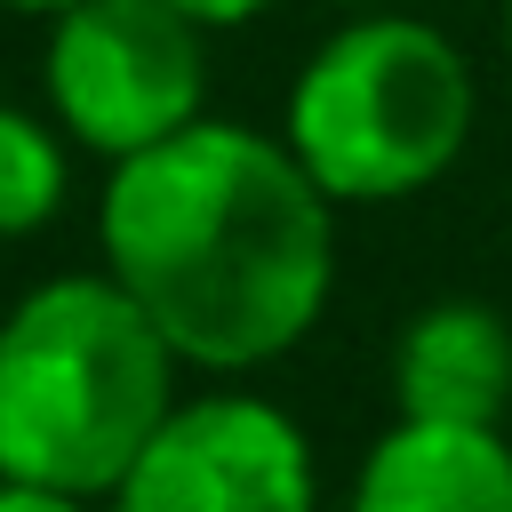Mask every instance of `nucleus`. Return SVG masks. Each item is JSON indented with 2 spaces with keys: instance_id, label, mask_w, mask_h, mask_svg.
<instances>
[{
  "instance_id": "ddd939ff",
  "label": "nucleus",
  "mask_w": 512,
  "mask_h": 512,
  "mask_svg": "<svg viewBox=\"0 0 512 512\" xmlns=\"http://www.w3.org/2000/svg\"><path fill=\"white\" fill-rule=\"evenodd\" d=\"M504 48H512V0H504Z\"/></svg>"
},
{
  "instance_id": "9b49d317",
  "label": "nucleus",
  "mask_w": 512,
  "mask_h": 512,
  "mask_svg": "<svg viewBox=\"0 0 512 512\" xmlns=\"http://www.w3.org/2000/svg\"><path fill=\"white\" fill-rule=\"evenodd\" d=\"M0 8H8V16H32V24H48V16H56V8H72V0H0Z\"/></svg>"
},
{
  "instance_id": "f257e3e1",
  "label": "nucleus",
  "mask_w": 512,
  "mask_h": 512,
  "mask_svg": "<svg viewBox=\"0 0 512 512\" xmlns=\"http://www.w3.org/2000/svg\"><path fill=\"white\" fill-rule=\"evenodd\" d=\"M96 264L152 312L192 376L248 384L280 368L336 296V200L280 128L264 136L208 112L104 168Z\"/></svg>"
},
{
  "instance_id": "f03ea898",
  "label": "nucleus",
  "mask_w": 512,
  "mask_h": 512,
  "mask_svg": "<svg viewBox=\"0 0 512 512\" xmlns=\"http://www.w3.org/2000/svg\"><path fill=\"white\" fill-rule=\"evenodd\" d=\"M184 360L104 272H48L0 312V472L112 496L184 400Z\"/></svg>"
},
{
  "instance_id": "0eeeda50",
  "label": "nucleus",
  "mask_w": 512,
  "mask_h": 512,
  "mask_svg": "<svg viewBox=\"0 0 512 512\" xmlns=\"http://www.w3.org/2000/svg\"><path fill=\"white\" fill-rule=\"evenodd\" d=\"M512 408V320L480 296H432L392 344V416L504 424Z\"/></svg>"
},
{
  "instance_id": "20e7f679",
  "label": "nucleus",
  "mask_w": 512,
  "mask_h": 512,
  "mask_svg": "<svg viewBox=\"0 0 512 512\" xmlns=\"http://www.w3.org/2000/svg\"><path fill=\"white\" fill-rule=\"evenodd\" d=\"M40 104L88 160H136L208 120V32L168 0H72L40 24Z\"/></svg>"
},
{
  "instance_id": "6e6552de",
  "label": "nucleus",
  "mask_w": 512,
  "mask_h": 512,
  "mask_svg": "<svg viewBox=\"0 0 512 512\" xmlns=\"http://www.w3.org/2000/svg\"><path fill=\"white\" fill-rule=\"evenodd\" d=\"M72 136L56 128V112L32 104H0V240H32L64 216L72 200Z\"/></svg>"
},
{
  "instance_id": "9d476101",
  "label": "nucleus",
  "mask_w": 512,
  "mask_h": 512,
  "mask_svg": "<svg viewBox=\"0 0 512 512\" xmlns=\"http://www.w3.org/2000/svg\"><path fill=\"white\" fill-rule=\"evenodd\" d=\"M0 512H104V504L72 496V488H40V480H8L0 472Z\"/></svg>"
},
{
  "instance_id": "1a4fd4ad",
  "label": "nucleus",
  "mask_w": 512,
  "mask_h": 512,
  "mask_svg": "<svg viewBox=\"0 0 512 512\" xmlns=\"http://www.w3.org/2000/svg\"><path fill=\"white\" fill-rule=\"evenodd\" d=\"M168 8H184V16L216 40V32H248V24H256V16H272L280 0H168Z\"/></svg>"
},
{
  "instance_id": "423d86ee",
  "label": "nucleus",
  "mask_w": 512,
  "mask_h": 512,
  "mask_svg": "<svg viewBox=\"0 0 512 512\" xmlns=\"http://www.w3.org/2000/svg\"><path fill=\"white\" fill-rule=\"evenodd\" d=\"M336 512H512V440L504 424H432V416H392Z\"/></svg>"
},
{
  "instance_id": "7ed1b4c3",
  "label": "nucleus",
  "mask_w": 512,
  "mask_h": 512,
  "mask_svg": "<svg viewBox=\"0 0 512 512\" xmlns=\"http://www.w3.org/2000/svg\"><path fill=\"white\" fill-rule=\"evenodd\" d=\"M480 120L472 56L416 8H344L288 80L280 144L336 208H392L432 192Z\"/></svg>"
},
{
  "instance_id": "39448f33",
  "label": "nucleus",
  "mask_w": 512,
  "mask_h": 512,
  "mask_svg": "<svg viewBox=\"0 0 512 512\" xmlns=\"http://www.w3.org/2000/svg\"><path fill=\"white\" fill-rule=\"evenodd\" d=\"M104 512H320V456L256 384H208L168 408Z\"/></svg>"
},
{
  "instance_id": "f8f14e48",
  "label": "nucleus",
  "mask_w": 512,
  "mask_h": 512,
  "mask_svg": "<svg viewBox=\"0 0 512 512\" xmlns=\"http://www.w3.org/2000/svg\"><path fill=\"white\" fill-rule=\"evenodd\" d=\"M336 8H416V0H336Z\"/></svg>"
}]
</instances>
